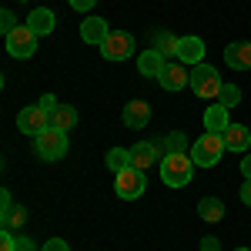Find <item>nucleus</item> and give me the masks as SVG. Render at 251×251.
<instances>
[{"label":"nucleus","instance_id":"nucleus-1","mask_svg":"<svg viewBox=\"0 0 251 251\" xmlns=\"http://www.w3.org/2000/svg\"><path fill=\"white\" fill-rule=\"evenodd\" d=\"M191 174H194L191 154H164L161 157V181H164L168 188H184V184H191Z\"/></svg>","mask_w":251,"mask_h":251},{"label":"nucleus","instance_id":"nucleus-2","mask_svg":"<svg viewBox=\"0 0 251 251\" xmlns=\"http://www.w3.org/2000/svg\"><path fill=\"white\" fill-rule=\"evenodd\" d=\"M228 148H225V137L221 134H211V131H204V137H198L191 144V161L194 168H214L218 161H221V154H225Z\"/></svg>","mask_w":251,"mask_h":251},{"label":"nucleus","instance_id":"nucleus-3","mask_svg":"<svg viewBox=\"0 0 251 251\" xmlns=\"http://www.w3.org/2000/svg\"><path fill=\"white\" fill-rule=\"evenodd\" d=\"M188 87H191L201 100H218L221 87H225V80H221V74H218L214 67L198 64V67H191V84H188Z\"/></svg>","mask_w":251,"mask_h":251},{"label":"nucleus","instance_id":"nucleus-4","mask_svg":"<svg viewBox=\"0 0 251 251\" xmlns=\"http://www.w3.org/2000/svg\"><path fill=\"white\" fill-rule=\"evenodd\" d=\"M114 191L121 201H134V198H141L144 194V171L141 168H124V171L114 174Z\"/></svg>","mask_w":251,"mask_h":251},{"label":"nucleus","instance_id":"nucleus-5","mask_svg":"<svg viewBox=\"0 0 251 251\" xmlns=\"http://www.w3.org/2000/svg\"><path fill=\"white\" fill-rule=\"evenodd\" d=\"M34 144H37V154L44 157V161H57V157L67 154V131L47 127L44 134L34 137Z\"/></svg>","mask_w":251,"mask_h":251},{"label":"nucleus","instance_id":"nucleus-6","mask_svg":"<svg viewBox=\"0 0 251 251\" xmlns=\"http://www.w3.org/2000/svg\"><path fill=\"white\" fill-rule=\"evenodd\" d=\"M134 54V37L127 30H111V37L100 44V57L104 60H127Z\"/></svg>","mask_w":251,"mask_h":251},{"label":"nucleus","instance_id":"nucleus-7","mask_svg":"<svg viewBox=\"0 0 251 251\" xmlns=\"http://www.w3.org/2000/svg\"><path fill=\"white\" fill-rule=\"evenodd\" d=\"M34 50H37V34L27 24H20L17 30L7 34V54L10 57H34Z\"/></svg>","mask_w":251,"mask_h":251},{"label":"nucleus","instance_id":"nucleus-8","mask_svg":"<svg viewBox=\"0 0 251 251\" xmlns=\"http://www.w3.org/2000/svg\"><path fill=\"white\" fill-rule=\"evenodd\" d=\"M17 127H20V134L37 137V134H44V131L50 127V114H47L40 104H34V107H24V111L17 114Z\"/></svg>","mask_w":251,"mask_h":251},{"label":"nucleus","instance_id":"nucleus-9","mask_svg":"<svg viewBox=\"0 0 251 251\" xmlns=\"http://www.w3.org/2000/svg\"><path fill=\"white\" fill-rule=\"evenodd\" d=\"M174 57L181 60L184 67L191 64V67H198V64H204V40L201 37H177V54Z\"/></svg>","mask_w":251,"mask_h":251},{"label":"nucleus","instance_id":"nucleus-10","mask_svg":"<svg viewBox=\"0 0 251 251\" xmlns=\"http://www.w3.org/2000/svg\"><path fill=\"white\" fill-rule=\"evenodd\" d=\"M157 84H161L164 91H181V87L191 84V71H188L181 60H177V64H164V71H161Z\"/></svg>","mask_w":251,"mask_h":251},{"label":"nucleus","instance_id":"nucleus-11","mask_svg":"<svg viewBox=\"0 0 251 251\" xmlns=\"http://www.w3.org/2000/svg\"><path fill=\"white\" fill-rule=\"evenodd\" d=\"M124 124L131 127V131H141V127H148V121H151V104L148 100H127V107H124Z\"/></svg>","mask_w":251,"mask_h":251},{"label":"nucleus","instance_id":"nucleus-12","mask_svg":"<svg viewBox=\"0 0 251 251\" xmlns=\"http://www.w3.org/2000/svg\"><path fill=\"white\" fill-rule=\"evenodd\" d=\"M225 64L234 67V71H251V40L228 44V47H225Z\"/></svg>","mask_w":251,"mask_h":251},{"label":"nucleus","instance_id":"nucleus-13","mask_svg":"<svg viewBox=\"0 0 251 251\" xmlns=\"http://www.w3.org/2000/svg\"><path fill=\"white\" fill-rule=\"evenodd\" d=\"M107 37H111V27H107V20H100V17H87L84 24H80V40H87V44L100 47V44H104Z\"/></svg>","mask_w":251,"mask_h":251},{"label":"nucleus","instance_id":"nucleus-14","mask_svg":"<svg viewBox=\"0 0 251 251\" xmlns=\"http://www.w3.org/2000/svg\"><path fill=\"white\" fill-rule=\"evenodd\" d=\"M157 154H161V144H151V141H137L134 148H131V164L134 168H151L157 161Z\"/></svg>","mask_w":251,"mask_h":251},{"label":"nucleus","instance_id":"nucleus-15","mask_svg":"<svg viewBox=\"0 0 251 251\" xmlns=\"http://www.w3.org/2000/svg\"><path fill=\"white\" fill-rule=\"evenodd\" d=\"M204 127H208L211 134H225V131L231 127V121H228V107H225V104H211V107L204 111Z\"/></svg>","mask_w":251,"mask_h":251},{"label":"nucleus","instance_id":"nucleus-16","mask_svg":"<svg viewBox=\"0 0 251 251\" xmlns=\"http://www.w3.org/2000/svg\"><path fill=\"white\" fill-rule=\"evenodd\" d=\"M221 137H225V148H228V151H248L251 148V131L245 124H231Z\"/></svg>","mask_w":251,"mask_h":251},{"label":"nucleus","instance_id":"nucleus-17","mask_svg":"<svg viewBox=\"0 0 251 251\" xmlns=\"http://www.w3.org/2000/svg\"><path fill=\"white\" fill-rule=\"evenodd\" d=\"M164 64H168V60H164V54H157L154 47H151V50H144V54L137 57V71H141L144 77H161Z\"/></svg>","mask_w":251,"mask_h":251},{"label":"nucleus","instance_id":"nucleus-18","mask_svg":"<svg viewBox=\"0 0 251 251\" xmlns=\"http://www.w3.org/2000/svg\"><path fill=\"white\" fill-rule=\"evenodd\" d=\"M54 24H57V17H54L47 7H37V10H30V17H27V27H30L37 37L50 34V30H54Z\"/></svg>","mask_w":251,"mask_h":251},{"label":"nucleus","instance_id":"nucleus-19","mask_svg":"<svg viewBox=\"0 0 251 251\" xmlns=\"http://www.w3.org/2000/svg\"><path fill=\"white\" fill-rule=\"evenodd\" d=\"M198 214H201V221H221L225 218V201L221 198H201V204H198Z\"/></svg>","mask_w":251,"mask_h":251},{"label":"nucleus","instance_id":"nucleus-20","mask_svg":"<svg viewBox=\"0 0 251 251\" xmlns=\"http://www.w3.org/2000/svg\"><path fill=\"white\" fill-rule=\"evenodd\" d=\"M74 124H77V111L71 104H60L57 111L50 114V127H57V131H71Z\"/></svg>","mask_w":251,"mask_h":251},{"label":"nucleus","instance_id":"nucleus-21","mask_svg":"<svg viewBox=\"0 0 251 251\" xmlns=\"http://www.w3.org/2000/svg\"><path fill=\"white\" fill-rule=\"evenodd\" d=\"M104 161H107V168L117 174V171H124V168H131V151H127V148H111Z\"/></svg>","mask_w":251,"mask_h":251},{"label":"nucleus","instance_id":"nucleus-22","mask_svg":"<svg viewBox=\"0 0 251 251\" xmlns=\"http://www.w3.org/2000/svg\"><path fill=\"white\" fill-rule=\"evenodd\" d=\"M161 148H164V154H188V137L181 134V131H171L161 141Z\"/></svg>","mask_w":251,"mask_h":251},{"label":"nucleus","instance_id":"nucleus-23","mask_svg":"<svg viewBox=\"0 0 251 251\" xmlns=\"http://www.w3.org/2000/svg\"><path fill=\"white\" fill-rule=\"evenodd\" d=\"M154 50H157V54H164V57L177 54V37L168 34V30H157V34H154Z\"/></svg>","mask_w":251,"mask_h":251},{"label":"nucleus","instance_id":"nucleus-24","mask_svg":"<svg viewBox=\"0 0 251 251\" xmlns=\"http://www.w3.org/2000/svg\"><path fill=\"white\" fill-rule=\"evenodd\" d=\"M24 221H27V208H20V204L3 211V228H24Z\"/></svg>","mask_w":251,"mask_h":251},{"label":"nucleus","instance_id":"nucleus-25","mask_svg":"<svg viewBox=\"0 0 251 251\" xmlns=\"http://www.w3.org/2000/svg\"><path fill=\"white\" fill-rule=\"evenodd\" d=\"M218 104H225V107L241 104V91H238L234 84H225V87H221V94H218Z\"/></svg>","mask_w":251,"mask_h":251},{"label":"nucleus","instance_id":"nucleus-26","mask_svg":"<svg viewBox=\"0 0 251 251\" xmlns=\"http://www.w3.org/2000/svg\"><path fill=\"white\" fill-rule=\"evenodd\" d=\"M20 24H17V17L10 14V10H0V30H3V37L10 34V30H17Z\"/></svg>","mask_w":251,"mask_h":251},{"label":"nucleus","instance_id":"nucleus-27","mask_svg":"<svg viewBox=\"0 0 251 251\" xmlns=\"http://www.w3.org/2000/svg\"><path fill=\"white\" fill-rule=\"evenodd\" d=\"M0 251H17V234H10V228H3L0 234Z\"/></svg>","mask_w":251,"mask_h":251},{"label":"nucleus","instance_id":"nucleus-28","mask_svg":"<svg viewBox=\"0 0 251 251\" xmlns=\"http://www.w3.org/2000/svg\"><path fill=\"white\" fill-rule=\"evenodd\" d=\"M40 107H44L47 114H54V111H57L60 104H57V97H54V94H44V97H40Z\"/></svg>","mask_w":251,"mask_h":251},{"label":"nucleus","instance_id":"nucleus-29","mask_svg":"<svg viewBox=\"0 0 251 251\" xmlns=\"http://www.w3.org/2000/svg\"><path fill=\"white\" fill-rule=\"evenodd\" d=\"M71 3V10H80V14H87V10H94L97 0H67Z\"/></svg>","mask_w":251,"mask_h":251},{"label":"nucleus","instance_id":"nucleus-30","mask_svg":"<svg viewBox=\"0 0 251 251\" xmlns=\"http://www.w3.org/2000/svg\"><path fill=\"white\" fill-rule=\"evenodd\" d=\"M40 251H71V248H67V241H64V238H50Z\"/></svg>","mask_w":251,"mask_h":251},{"label":"nucleus","instance_id":"nucleus-31","mask_svg":"<svg viewBox=\"0 0 251 251\" xmlns=\"http://www.w3.org/2000/svg\"><path fill=\"white\" fill-rule=\"evenodd\" d=\"M201 251H221V245H218V238H214V234H208V238H201Z\"/></svg>","mask_w":251,"mask_h":251},{"label":"nucleus","instance_id":"nucleus-32","mask_svg":"<svg viewBox=\"0 0 251 251\" xmlns=\"http://www.w3.org/2000/svg\"><path fill=\"white\" fill-rule=\"evenodd\" d=\"M17 251H37V245H34L27 234H20V238H17Z\"/></svg>","mask_w":251,"mask_h":251},{"label":"nucleus","instance_id":"nucleus-33","mask_svg":"<svg viewBox=\"0 0 251 251\" xmlns=\"http://www.w3.org/2000/svg\"><path fill=\"white\" fill-rule=\"evenodd\" d=\"M0 204H3V208H0V214L7 211V208H14V201H10V191H7V188L0 191Z\"/></svg>","mask_w":251,"mask_h":251},{"label":"nucleus","instance_id":"nucleus-34","mask_svg":"<svg viewBox=\"0 0 251 251\" xmlns=\"http://www.w3.org/2000/svg\"><path fill=\"white\" fill-rule=\"evenodd\" d=\"M241 201H245V204H251V181H245V184H241Z\"/></svg>","mask_w":251,"mask_h":251},{"label":"nucleus","instance_id":"nucleus-35","mask_svg":"<svg viewBox=\"0 0 251 251\" xmlns=\"http://www.w3.org/2000/svg\"><path fill=\"white\" fill-rule=\"evenodd\" d=\"M241 174H245V181H251V154L241 161Z\"/></svg>","mask_w":251,"mask_h":251},{"label":"nucleus","instance_id":"nucleus-36","mask_svg":"<svg viewBox=\"0 0 251 251\" xmlns=\"http://www.w3.org/2000/svg\"><path fill=\"white\" fill-rule=\"evenodd\" d=\"M234 251H251V248H234Z\"/></svg>","mask_w":251,"mask_h":251}]
</instances>
